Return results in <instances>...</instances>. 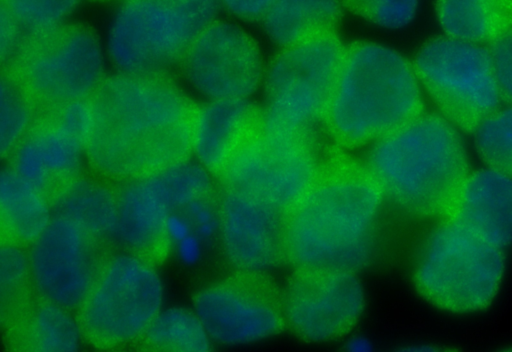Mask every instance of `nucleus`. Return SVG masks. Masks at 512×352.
I'll return each instance as SVG.
<instances>
[{
  "instance_id": "4c0bfd02",
  "label": "nucleus",
  "mask_w": 512,
  "mask_h": 352,
  "mask_svg": "<svg viewBox=\"0 0 512 352\" xmlns=\"http://www.w3.org/2000/svg\"><path fill=\"white\" fill-rule=\"evenodd\" d=\"M344 345L351 352H370L374 349V342L369 337L352 332L344 338Z\"/></svg>"
},
{
  "instance_id": "6e6552de",
  "label": "nucleus",
  "mask_w": 512,
  "mask_h": 352,
  "mask_svg": "<svg viewBox=\"0 0 512 352\" xmlns=\"http://www.w3.org/2000/svg\"><path fill=\"white\" fill-rule=\"evenodd\" d=\"M345 47L333 30L282 48L266 74L265 130L311 134L323 119Z\"/></svg>"
},
{
  "instance_id": "20e7f679",
  "label": "nucleus",
  "mask_w": 512,
  "mask_h": 352,
  "mask_svg": "<svg viewBox=\"0 0 512 352\" xmlns=\"http://www.w3.org/2000/svg\"><path fill=\"white\" fill-rule=\"evenodd\" d=\"M423 113L418 77L400 53L367 41L345 47L322 119L337 144H372Z\"/></svg>"
},
{
  "instance_id": "1a4fd4ad",
  "label": "nucleus",
  "mask_w": 512,
  "mask_h": 352,
  "mask_svg": "<svg viewBox=\"0 0 512 352\" xmlns=\"http://www.w3.org/2000/svg\"><path fill=\"white\" fill-rule=\"evenodd\" d=\"M162 299V282L152 262L133 253L110 255L78 308L81 334L100 349L139 341Z\"/></svg>"
},
{
  "instance_id": "4468645a",
  "label": "nucleus",
  "mask_w": 512,
  "mask_h": 352,
  "mask_svg": "<svg viewBox=\"0 0 512 352\" xmlns=\"http://www.w3.org/2000/svg\"><path fill=\"white\" fill-rule=\"evenodd\" d=\"M109 256L103 239L56 215L32 244L33 283L42 297L78 309Z\"/></svg>"
},
{
  "instance_id": "f03ea898",
  "label": "nucleus",
  "mask_w": 512,
  "mask_h": 352,
  "mask_svg": "<svg viewBox=\"0 0 512 352\" xmlns=\"http://www.w3.org/2000/svg\"><path fill=\"white\" fill-rule=\"evenodd\" d=\"M387 199L367 166L336 156L286 213V258L297 268L357 271L378 250Z\"/></svg>"
},
{
  "instance_id": "ddd939ff",
  "label": "nucleus",
  "mask_w": 512,
  "mask_h": 352,
  "mask_svg": "<svg viewBox=\"0 0 512 352\" xmlns=\"http://www.w3.org/2000/svg\"><path fill=\"white\" fill-rule=\"evenodd\" d=\"M195 313L210 339L226 346L267 341L285 327L280 295L264 274H236L203 288Z\"/></svg>"
},
{
  "instance_id": "e433bc0d",
  "label": "nucleus",
  "mask_w": 512,
  "mask_h": 352,
  "mask_svg": "<svg viewBox=\"0 0 512 352\" xmlns=\"http://www.w3.org/2000/svg\"><path fill=\"white\" fill-rule=\"evenodd\" d=\"M190 225V222L184 217L169 214L166 221L167 234L170 239L179 242L191 233Z\"/></svg>"
},
{
  "instance_id": "7ed1b4c3",
  "label": "nucleus",
  "mask_w": 512,
  "mask_h": 352,
  "mask_svg": "<svg viewBox=\"0 0 512 352\" xmlns=\"http://www.w3.org/2000/svg\"><path fill=\"white\" fill-rule=\"evenodd\" d=\"M365 165L387 202L408 216L435 221L445 218L470 173L456 127L425 113L372 143Z\"/></svg>"
},
{
  "instance_id": "9d476101",
  "label": "nucleus",
  "mask_w": 512,
  "mask_h": 352,
  "mask_svg": "<svg viewBox=\"0 0 512 352\" xmlns=\"http://www.w3.org/2000/svg\"><path fill=\"white\" fill-rule=\"evenodd\" d=\"M414 70L455 127L474 133L498 111L502 98L490 52L449 36L425 43Z\"/></svg>"
},
{
  "instance_id": "f704fd0d",
  "label": "nucleus",
  "mask_w": 512,
  "mask_h": 352,
  "mask_svg": "<svg viewBox=\"0 0 512 352\" xmlns=\"http://www.w3.org/2000/svg\"><path fill=\"white\" fill-rule=\"evenodd\" d=\"M234 16L246 21L263 20L276 0H219Z\"/></svg>"
},
{
  "instance_id": "473e14b6",
  "label": "nucleus",
  "mask_w": 512,
  "mask_h": 352,
  "mask_svg": "<svg viewBox=\"0 0 512 352\" xmlns=\"http://www.w3.org/2000/svg\"><path fill=\"white\" fill-rule=\"evenodd\" d=\"M190 223L200 238L208 239L220 230V207L212 194L197 198L184 207Z\"/></svg>"
},
{
  "instance_id": "0eeeda50",
  "label": "nucleus",
  "mask_w": 512,
  "mask_h": 352,
  "mask_svg": "<svg viewBox=\"0 0 512 352\" xmlns=\"http://www.w3.org/2000/svg\"><path fill=\"white\" fill-rule=\"evenodd\" d=\"M216 9L217 0H124L110 29L111 56L126 73L167 74Z\"/></svg>"
},
{
  "instance_id": "a878e982",
  "label": "nucleus",
  "mask_w": 512,
  "mask_h": 352,
  "mask_svg": "<svg viewBox=\"0 0 512 352\" xmlns=\"http://www.w3.org/2000/svg\"><path fill=\"white\" fill-rule=\"evenodd\" d=\"M139 341L149 350L201 352L212 340L196 313L171 308L158 313Z\"/></svg>"
},
{
  "instance_id": "9b49d317",
  "label": "nucleus",
  "mask_w": 512,
  "mask_h": 352,
  "mask_svg": "<svg viewBox=\"0 0 512 352\" xmlns=\"http://www.w3.org/2000/svg\"><path fill=\"white\" fill-rule=\"evenodd\" d=\"M321 165L311 134H279L263 127L219 177L224 189L253 195L287 213L311 187Z\"/></svg>"
},
{
  "instance_id": "bb28decb",
  "label": "nucleus",
  "mask_w": 512,
  "mask_h": 352,
  "mask_svg": "<svg viewBox=\"0 0 512 352\" xmlns=\"http://www.w3.org/2000/svg\"><path fill=\"white\" fill-rule=\"evenodd\" d=\"M30 260L21 245L1 241L0 318L5 323L21 312L35 297L30 284Z\"/></svg>"
},
{
  "instance_id": "f257e3e1",
  "label": "nucleus",
  "mask_w": 512,
  "mask_h": 352,
  "mask_svg": "<svg viewBox=\"0 0 512 352\" xmlns=\"http://www.w3.org/2000/svg\"><path fill=\"white\" fill-rule=\"evenodd\" d=\"M88 99L93 122L84 149L102 175L144 178L189 158L200 107L167 74L106 77Z\"/></svg>"
},
{
  "instance_id": "cd10ccee",
  "label": "nucleus",
  "mask_w": 512,
  "mask_h": 352,
  "mask_svg": "<svg viewBox=\"0 0 512 352\" xmlns=\"http://www.w3.org/2000/svg\"><path fill=\"white\" fill-rule=\"evenodd\" d=\"M145 178L170 211L184 208L191 201L212 194V184L206 168L188 161Z\"/></svg>"
},
{
  "instance_id": "7c9ffc66",
  "label": "nucleus",
  "mask_w": 512,
  "mask_h": 352,
  "mask_svg": "<svg viewBox=\"0 0 512 352\" xmlns=\"http://www.w3.org/2000/svg\"><path fill=\"white\" fill-rule=\"evenodd\" d=\"M354 15L385 29H400L415 18L419 0H340Z\"/></svg>"
},
{
  "instance_id": "412c9836",
  "label": "nucleus",
  "mask_w": 512,
  "mask_h": 352,
  "mask_svg": "<svg viewBox=\"0 0 512 352\" xmlns=\"http://www.w3.org/2000/svg\"><path fill=\"white\" fill-rule=\"evenodd\" d=\"M67 309L37 294L9 322L1 325L7 349L16 351H75L81 330Z\"/></svg>"
},
{
  "instance_id": "b1692460",
  "label": "nucleus",
  "mask_w": 512,
  "mask_h": 352,
  "mask_svg": "<svg viewBox=\"0 0 512 352\" xmlns=\"http://www.w3.org/2000/svg\"><path fill=\"white\" fill-rule=\"evenodd\" d=\"M340 0H276L263 18L270 39L282 48L336 30Z\"/></svg>"
},
{
  "instance_id": "a211bd4d",
  "label": "nucleus",
  "mask_w": 512,
  "mask_h": 352,
  "mask_svg": "<svg viewBox=\"0 0 512 352\" xmlns=\"http://www.w3.org/2000/svg\"><path fill=\"white\" fill-rule=\"evenodd\" d=\"M445 218L506 249L512 245V176L488 166L470 172Z\"/></svg>"
},
{
  "instance_id": "5701e85b",
  "label": "nucleus",
  "mask_w": 512,
  "mask_h": 352,
  "mask_svg": "<svg viewBox=\"0 0 512 352\" xmlns=\"http://www.w3.org/2000/svg\"><path fill=\"white\" fill-rule=\"evenodd\" d=\"M436 17L446 36L492 43L512 28V0H437Z\"/></svg>"
},
{
  "instance_id": "f3484780",
  "label": "nucleus",
  "mask_w": 512,
  "mask_h": 352,
  "mask_svg": "<svg viewBox=\"0 0 512 352\" xmlns=\"http://www.w3.org/2000/svg\"><path fill=\"white\" fill-rule=\"evenodd\" d=\"M84 145L59 122L52 108L36 112L22 140L10 154L11 168L51 203L80 176Z\"/></svg>"
},
{
  "instance_id": "aec40b11",
  "label": "nucleus",
  "mask_w": 512,
  "mask_h": 352,
  "mask_svg": "<svg viewBox=\"0 0 512 352\" xmlns=\"http://www.w3.org/2000/svg\"><path fill=\"white\" fill-rule=\"evenodd\" d=\"M116 192L118 214L114 237L130 253L152 263L161 261L168 253L171 240L166 230L170 210L145 177L124 181Z\"/></svg>"
},
{
  "instance_id": "f8f14e48",
  "label": "nucleus",
  "mask_w": 512,
  "mask_h": 352,
  "mask_svg": "<svg viewBox=\"0 0 512 352\" xmlns=\"http://www.w3.org/2000/svg\"><path fill=\"white\" fill-rule=\"evenodd\" d=\"M287 326L310 343L344 339L353 332L366 306L363 283L356 271L297 268L282 293Z\"/></svg>"
},
{
  "instance_id": "c756f323",
  "label": "nucleus",
  "mask_w": 512,
  "mask_h": 352,
  "mask_svg": "<svg viewBox=\"0 0 512 352\" xmlns=\"http://www.w3.org/2000/svg\"><path fill=\"white\" fill-rule=\"evenodd\" d=\"M474 136L482 161L512 176V108L497 111L477 128Z\"/></svg>"
},
{
  "instance_id": "dca6fc26",
  "label": "nucleus",
  "mask_w": 512,
  "mask_h": 352,
  "mask_svg": "<svg viewBox=\"0 0 512 352\" xmlns=\"http://www.w3.org/2000/svg\"><path fill=\"white\" fill-rule=\"evenodd\" d=\"M219 207L223 249L237 271L265 274L286 258L285 212L230 189H224Z\"/></svg>"
},
{
  "instance_id": "423d86ee",
  "label": "nucleus",
  "mask_w": 512,
  "mask_h": 352,
  "mask_svg": "<svg viewBox=\"0 0 512 352\" xmlns=\"http://www.w3.org/2000/svg\"><path fill=\"white\" fill-rule=\"evenodd\" d=\"M102 54L92 29L59 23L29 31L2 72L26 94L36 112L85 99L103 79Z\"/></svg>"
},
{
  "instance_id": "4be33fe9",
  "label": "nucleus",
  "mask_w": 512,
  "mask_h": 352,
  "mask_svg": "<svg viewBox=\"0 0 512 352\" xmlns=\"http://www.w3.org/2000/svg\"><path fill=\"white\" fill-rule=\"evenodd\" d=\"M48 199L20 177L11 167L1 172V241L18 245L33 244L51 219Z\"/></svg>"
},
{
  "instance_id": "2f4dec72",
  "label": "nucleus",
  "mask_w": 512,
  "mask_h": 352,
  "mask_svg": "<svg viewBox=\"0 0 512 352\" xmlns=\"http://www.w3.org/2000/svg\"><path fill=\"white\" fill-rule=\"evenodd\" d=\"M78 2L79 0H1V7L29 32L61 23Z\"/></svg>"
},
{
  "instance_id": "393cba45",
  "label": "nucleus",
  "mask_w": 512,
  "mask_h": 352,
  "mask_svg": "<svg viewBox=\"0 0 512 352\" xmlns=\"http://www.w3.org/2000/svg\"><path fill=\"white\" fill-rule=\"evenodd\" d=\"M56 215L64 216L88 233L105 239L114 236L117 192L103 183L78 176L51 201Z\"/></svg>"
},
{
  "instance_id": "2eb2a0df",
  "label": "nucleus",
  "mask_w": 512,
  "mask_h": 352,
  "mask_svg": "<svg viewBox=\"0 0 512 352\" xmlns=\"http://www.w3.org/2000/svg\"><path fill=\"white\" fill-rule=\"evenodd\" d=\"M179 64L189 82L212 100L247 99L263 74L256 41L239 26L218 20L193 38Z\"/></svg>"
},
{
  "instance_id": "39448f33",
  "label": "nucleus",
  "mask_w": 512,
  "mask_h": 352,
  "mask_svg": "<svg viewBox=\"0 0 512 352\" xmlns=\"http://www.w3.org/2000/svg\"><path fill=\"white\" fill-rule=\"evenodd\" d=\"M505 249L442 218L421 238L411 265L418 295L436 310L473 316L498 299L506 279Z\"/></svg>"
},
{
  "instance_id": "c85d7f7f",
  "label": "nucleus",
  "mask_w": 512,
  "mask_h": 352,
  "mask_svg": "<svg viewBox=\"0 0 512 352\" xmlns=\"http://www.w3.org/2000/svg\"><path fill=\"white\" fill-rule=\"evenodd\" d=\"M36 110L23 90L1 73V155L10 156L27 133Z\"/></svg>"
},
{
  "instance_id": "c9c22d12",
  "label": "nucleus",
  "mask_w": 512,
  "mask_h": 352,
  "mask_svg": "<svg viewBox=\"0 0 512 352\" xmlns=\"http://www.w3.org/2000/svg\"><path fill=\"white\" fill-rule=\"evenodd\" d=\"M199 238L198 235L190 233L178 242V252L183 262L192 264L199 259L201 252Z\"/></svg>"
},
{
  "instance_id": "72a5a7b5",
  "label": "nucleus",
  "mask_w": 512,
  "mask_h": 352,
  "mask_svg": "<svg viewBox=\"0 0 512 352\" xmlns=\"http://www.w3.org/2000/svg\"><path fill=\"white\" fill-rule=\"evenodd\" d=\"M490 54L501 96L512 104V28L491 43Z\"/></svg>"
},
{
  "instance_id": "6ab92c4d",
  "label": "nucleus",
  "mask_w": 512,
  "mask_h": 352,
  "mask_svg": "<svg viewBox=\"0 0 512 352\" xmlns=\"http://www.w3.org/2000/svg\"><path fill=\"white\" fill-rule=\"evenodd\" d=\"M263 128V110L246 99H218L200 107L193 150L201 164L220 175L235 154Z\"/></svg>"
}]
</instances>
